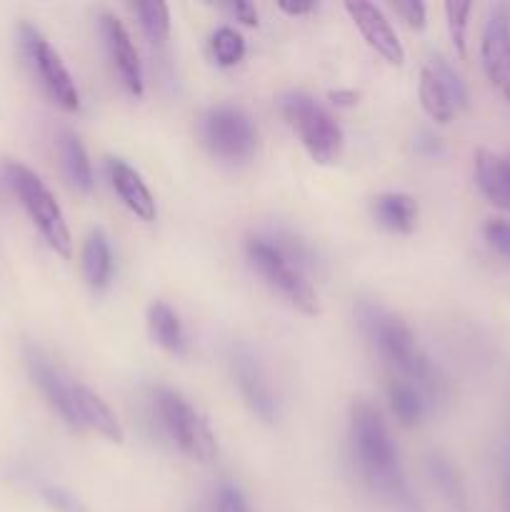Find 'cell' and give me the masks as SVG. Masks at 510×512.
I'll return each mask as SVG.
<instances>
[{
    "label": "cell",
    "mask_w": 510,
    "mask_h": 512,
    "mask_svg": "<svg viewBox=\"0 0 510 512\" xmlns=\"http://www.w3.org/2000/svg\"><path fill=\"white\" fill-rule=\"evenodd\" d=\"M350 450L363 483L395 512H428L405 478L398 445L383 415L365 400L350 408Z\"/></svg>",
    "instance_id": "obj_1"
},
{
    "label": "cell",
    "mask_w": 510,
    "mask_h": 512,
    "mask_svg": "<svg viewBox=\"0 0 510 512\" xmlns=\"http://www.w3.org/2000/svg\"><path fill=\"white\" fill-rule=\"evenodd\" d=\"M358 318L378 353L398 370L400 378L413 383L425 395L430 410L443 405L448 398V383H445L438 365L420 348L418 338L408 328V323L385 310L383 305L373 303V300H360Z\"/></svg>",
    "instance_id": "obj_2"
},
{
    "label": "cell",
    "mask_w": 510,
    "mask_h": 512,
    "mask_svg": "<svg viewBox=\"0 0 510 512\" xmlns=\"http://www.w3.org/2000/svg\"><path fill=\"white\" fill-rule=\"evenodd\" d=\"M3 180L13 190L15 198L20 200V205L25 208L28 218L33 220L38 233L43 235L45 243L50 245V250L68 260L70 253H73L68 223H65V215L60 210L58 200L50 193L48 185L40 180V175L30 170L28 165L10 160V163L3 165Z\"/></svg>",
    "instance_id": "obj_3"
},
{
    "label": "cell",
    "mask_w": 510,
    "mask_h": 512,
    "mask_svg": "<svg viewBox=\"0 0 510 512\" xmlns=\"http://www.w3.org/2000/svg\"><path fill=\"white\" fill-rule=\"evenodd\" d=\"M278 108L315 163L330 165L340 158L345 145L343 128L323 103L303 90H288L278 98Z\"/></svg>",
    "instance_id": "obj_4"
},
{
    "label": "cell",
    "mask_w": 510,
    "mask_h": 512,
    "mask_svg": "<svg viewBox=\"0 0 510 512\" xmlns=\"http://www.w3.org/2000/svg\"><path fill=\"white\" fill-rule=\"evenodd\" d=\"M153 410L160 428L165 430L175 448L195 463H210L218 455V440L210 430L208 420L198 413L183 393L158 385L153 388Z\"/></svg>",
    "instance_id": "obj_5"
},
{
    "label": "cell",
    "mask_w": 510,
    "mask_h": 512,
    "mask_svg": "<svg viewBox=\"0 0 510 512\" xmlns=\"http://www.w3.org/2000/svg\"><path fill=\"white\" fill-rule=\"evenodd\" d=\"M245 258H248L250 268L275 290L283 295L293 308L300 313L315 315L318 313V293H315L313 283L308 275L298 268L290 258H285L273 240L263 238V235H253L245 243Z\"/></svg>",
    "instance_id": "obj_6"
},
{
    "label": "cell",
    "mask_w": 510,
    "mask_h": 512,
    "mask_svg": "<svg viewBox=\"0 0 510 512\" xmlns=\"http://www.w3.org/2000/svg\"><path fill=\"white\" fill-rule=\"evenodd\" d=\"M198 138L210 155L238 163L255 153L258 130L243 108L213 105L198 118Z\"/></svg>",
    "instance_id": "obj_7"
},
{
    "label": "cell",
    "mask_w": 510,
    "mask_h": 512,
    "mask_svg": "<svg viewBox=\"0 0 510 512\" xmlns=\"http://www.w3.org/2000/svg\"><path fill=\"white\" fill-rule=\"evenodd\" d=\"M18 43L20 50H23V58L28 60L30 70H33V75L38 78V83L43 85L48 98L53 100L58 108L68 110V113L80 110L78 85H75L70 70L65 68L58 50L48 43V38H45L35 25L20 23Z\"/></svg>",
    "instance_id": "obj_8"
},
{
    "label": "cell",
    "mask_w": 510,
    "mask_h": 512,
    "mask_svg": "<svg viewBox=\"0 0 510 512\" xmlns=\"http://www.w3.org/2000/svg\"><path fill=\"white\" fill-rule=\"evenodd\" d=\"M418 100L430 120H435L438 125H448L453 123L458 108L468 105V88H465L463 78L455 73L453 65L435 55L420 70Z\"/></svg>",
    "instance_id": "obj_9"
},
{
    "label": "cell",
    "mask_w": 510,
    "mask_h": 512,
    "mask_svg": "<svg viewBox=\"0 0 510 512\" xmlns=\"http://www.w3.org/2000/svg\"><path fill=\"white\" fill-rule=\"evenodd\" d=\"M480 60L493 88L510 103V10L493 5L480 35Z\"/></svg>",
    "instance_id": "obj_10"
},
{
    "label": "cell",
    "mask_w": 510,
    "mask_h": 512,
    "mask_svg": "<svg viewBox=\"0 0 510 512\" xmlns=\"http://www.w3.org/2000/svg\"><path fill=\"white\" fill-rule=\"evenodd\" d=\"M100 38H103L105 50H108V58L113 63L115 73H118L120 83L128 90L133 98H140L145 90L143 80V63H140V53L135 48L133 38H130L128 28L123 25V20L115 18L113 13H103L98 20Z\"/></svg>",
    "instance_id": "obj_11"
},
{
    "label": "cell",
    "mask_w": 510,
    "mask_h": 512,
    "mask_svg": "<svg viewBox=\"0 0 510 512\" xmlns=\"http://www.w3.org/2000/svg\"><path fill=\"white\" fill-rule=\"evenodd\" d=\"M28 360V370L33 383L38 385V390L43 393V398L48 400L50 408L65 420V425H70L73 430H83L78 418V408H75V380H70L58 365L50 358H45L40 350H28L25 355Z\"/></svg>",
    "instance_id": "obj_12"
},
{
    "label": "cell",
    "mask_w": 510,
    "mask_h": 512,
    "mask_svg": "<svg viewBox=\"0 0 510 512\" xmlns=\"http://www.w3.org/2000/svg\"><path fill=\"white\" fill-rule=\"evenodd\" d=\"M230 370H233V380L238 385L240 395H243L245 405L250 408V413L258 415L263 423H275V418H278V400H275L273 390H270L260 360L248 348H235L233 355H230Z\"/></svg>",
    "instance_id": "obj_13"
},
{
    "label": "cell",
    "mask_w": 510,
    "mask_h": 512,
    "mask_svg": "<svg viewBox=\"0 0 510 512\" xmlns=\"http://www.w3.org/2000/svg\"><path fill=\"white\" fill-rule=\"evenodd\" d=\"M345 13L350 15V20H353L355 28L360 30L365 43H368L380 58L388 60L390 65H403V43H400L398 33H395V28L390 25L388 15H385L378 5L365 3V0H350V3H345Z\"/></svg>",
    "instance_id": "obj_14"
},
{
    "label": "cell",
    "mask_w": 510,
    "mask_h": 512,
    "mask_svg": "<svg viewBox=\"0 0 510 512\" xmlns=\"http://www.w3.org/2000/svg\"><path fill=\"white\" fill-rule=\"evenodd\" d=\"M108 180L113 185L115 195L120 198V203L140 218L143 223H153L155 215H158V208H155V198L150 193V188L145 185V180L140 178L138 170L130 163H125L123 158H108Z\"/></svg>",
    "instance_id": "obj_15"
},
{
    "label": "cell",
    "mask_w": 510,
    "mask_h": 512,
    "mask_svg": "<svg viewBox=\"0 0 510 512\" xmlns=\"http://www.w3.org/2000/svg\"><path fill=\"white\" fill-rule=\"evenodd\" d=\"M75 408H78V418L83 430H95L108 443L123 445L125 430L120 425L118 415L110 410V405L95 390H90L83 383H75Z\"/></svg>",
    "instance_id": "obj_16"
},
{
    "label": "cell",
    "mask_w": 510,
    "mask_h": 512,
    "mask_svg": "<svg viewBox=\"0 0 510 512\" xmlns=\"http://www.w3.org/2000/svg\"><path fill=\"white\" fill-rule=\"evenodd\" d=\"M475 183L490 205L510 210V155L480 148L475 153Z\"/></svg>",
    "instance_id": "obj_17"
},
{
    "label": "cell",
    "mask_w": 510,
    "mask_h": 512,
    "mask_svg": "<svg viewBox=\"0 0 510 512\" xmlns=\"http://www.w3.org/2000/svg\"><path fill=\"white\" fill-rule=\"evenodd\" d=\"M425 473H428L430 483L438 490L443 503L448 505L450 512H470L468 490H465L463 475H460L458 465L443 453H430L425 458Z\"/></svg>",
    "instance_id": "obj_18"
},
{
    "label": "cell",
    "mask_w": 510,
    "mask_h": 512,
    "mask_svg": "<svg viewBox=\"0 0 510 512\" xmlns=\"http://www.w3.org/2000/svg\"><path fill=\"white\" fill-rule=\"evenodd\" d=\"M373 218L380 228L390 230V233L408 235L413 233L418 225V200L408 193H380L375 195L373 203Z\"/></svg>",
    "instance_id": "obj_19"
},
{
    "label": "cell",
    "mask_w": 510,
    "mask_h": 512,
    "mask_svg": "<svg viewBox=\"0 0 510 512\" xmlns=\"http://www.w3.org/2000/svg\"><path fill=\"white\" fill-rule=\"evenodd\" d=\"M80 265H83V278L95 293L105 290L113 280V248H110L108 235L100 228H93L83 243V255H80Z\"/></svg>",
    "instance_id": "obj_20"
},
{
    "label": "cell",
    "mask_w": 510,
    "mask_h": 512,
    "mask_svg": "<svg viewBox=\"0 0 510 512\" xmlns=\"http://www.w3.org/2000/svg\"><path fill=\"white\" fill-rule=\"evenodd\" d=\"M148 330L150 338L168 350L170 355H185L188 353V340H185L183 323L180 315L170 308L165 300H153L148 308Z\"/></svg>",
    "instance_id": "obj_21"
},
{
    "label": "cell",
    "mask_w": 510,
    "mask_h": 512,
    "mask_svg": "<svg viewBox=\"0 0 510 512\" xmlns=\"http://www.w3.org/2000/svg\"><path fill=\"white\" fill-rule=\"evenodd\" d=\"M58 153L73 188L80 190V193H90L95 185L93 165H90L88 150H85V145L80 143V138L73 130H60L58 133Z\"/></svg>",
    "instance_id": "obj_22"
},
{
    "label": "cell",
    "mask_w": 510,
    "mask_h": 512,
    "mask_svg": "<svg viewBox=\"0 0 510 512\" xmlns=\"http://www.w3.org/2000/svg\"><path fill=\"white\" fill-rule=\"evenodd\" d=\"M388 403L395 418L403 425L413 428V425L423 423L425 415L430 413V405L425 395L415 388L413 383L403 378H390L388 383Z\"/></svg>",
    "instance_id": "obj_23"
},
{
    "label": "cell",
    "mask_w": 510,
    "mask_h": 512,
    "mask_svg": "<svg viewBox=\"0 0 510 512\" xmlns=\"http://www.w3.org/2000/svg\"><path fill=\"white\" fill-rule=\"evenodd\" d=\"M138 18L140 30L148 35L150 43L163 45L170 35V8L165 3H135L130 5Z\"/></svg>",
    "instance_id": "obj_24"
},
{
    "label": "cell",
    "mask_w": 510,
    "mask_h": 512,
    "mask_svg": "<svg viewBox=\"0 0 510 512\" xmlns=\"http://www.w3.org/2000/svg\"><path fill=\"white\" fill-rule=\"evenodd\" d=\"M210 55L223 68H233L245 58V38L230 25H220L210 35Z\"/></svg>",
    "instance_id": "obj_25"
},
{
    "label": "cell",
    "mask_w": 510,
    "mask_h": 512,
    "mask_svg": "<svg viewBox=\"0 0 510 512\" xmlns=\"http://www.w3.org/2000/svg\"><path fill=\"white\" fill-rule=\"evenodd\" d=\"M473 13V3H445V20H448L450 43H453L455 53L465 58L468 45H465V33H468V20Z\"/></svg>",
    "instance_id": "obj_26"
},
{
    "label": "cell",
    "mask_w": 510,
    "mask_h": 512,
    "mask_svg": "<svg viewBox=\"0 0 510 512\" xmlns=\"http://www.w3.org/2000/svg\"><path fill=\"white\" fill-rule=\"evenodd\" d=\"M213 505L215 512H253L243 490L235 483H230V480H225V483H220L218 488H215Z\"/></svg>",
    "instance_id": "obj_27"
},
{
    "label": "cell",
    "mask_w": 510,
    "mask_h": 512,
    "mask_svg": "<svg viewBox=\"0 0 510 512\" xmlns=\"http://www.w3.org/2000/svg\"><path fill=\"white\" fill-rule=\"evenodd\" d=\"M40 498H43V503L55 512H88L85 510L83 500L75 498L70 490L60 488V485H53V483L43 485V488H40Z\"/></svg>",
    "instance_id": "obj_28"
},
{
    "label": "cell",
    "mask_w": 510,
    "mask_h": 512,
    "mask_svg": "<svg viewBox=\"0 0 510 512\" xmlns=\"http://www.w3.org/2000/svg\"><path fill=\"white\" fill-rule=\"evenodd\" d=\"M485 240H488V245L500 258L510 263V220H488V225H485Z\"/></svg>",
    "instance_id": "obj_29"
},
{
    "label": "cell",
    "mask_w": 510,
    "mask_h": 512,
    "mask_svg": "<svg viewBox=\"0 0 510 512\" xmlns=\"http://www.w3.org/2000/svg\"><path fill=\"white\" fill-rule=\"evenodd\" d=\"M393 10L410 25L413 30H423L428 20V10L420 0H405V3H393Z\"/></svg>",
    "instance_id": "obj_30"
},
{
    "label": "cell",
    "mask_w": 510,
    "mask_h": 512,
    "mask_svg": "<svg viewBox=\"0 0 510 512\" xmlns=\"http://www.w3.org/2000/svg\"><path fill=\"white\" fill-rule=\"evenodd\" d=\"M415 153L423 155V158H440L445 153V143L440 135H435L433 130H420L415 135Z\"/></svg>",
    "instance_id": "obj_31"
},
{
    "label": "cell",
    "mask_w": 510,
    "mask_h": 512,
    "mask_svg": "<svg viewBox=\"0 0 510 512\" xmlns=\"http://www.w3.org/2000/svg\"><path fill=\"white\" fill-rule=\"evenodd\" d=\"M225 10L230 13V18H235L238 23L248 25V28H255L258 25V8L248 0H235V3L225 5Z\"/></svg>",
    "instance_id": "obj_32"
},
{
    "label": "cell",
    "mask_w": 510,
    "mask_h": 512,
    "mask_svg": "<svg viewBox=\"0 0 510 512\" xmlns=\"http://www.w3.org/2000/svg\"><path fill=\"white\" fill-rule=\"evenodd\" d=\"M328 98L335 108H353V105H358L360 93L358 90H350V88H338V90H330Z\"/></svg>",
    "instance_id": "obj_33"
},
{
    "label": "cell",
    "mask_w": 510,
    "mask_h": 512,
    "mask_svg": "<svg viewBox=\"0 0 510 512\" xmlns=\"http://www.w3.org/2000/svg\"><path fill=\"white\" fill-rule=\"evenodd\" d=\"M278 8L283 10L285 15H290V18H300V15L313 13L315 3H280Z\"/></svg>",
    "instance_id": "obj_34"
},
{
    "label": "cell",
    "mask_w": 510,
    "mask_h": 512,
    "mask_svg": "<svg viewBox=\"0 0 510 512\" xmlns=\"http://www.w3.org/2000/svg\"><path fill=\"white\" fill-rule=\"evenodd\" d=\"M503 498H505V510L510 512V458L505 463V473H503Z\"/></svg>",
    "instance_id": "obj_35"
}]
</instances>
